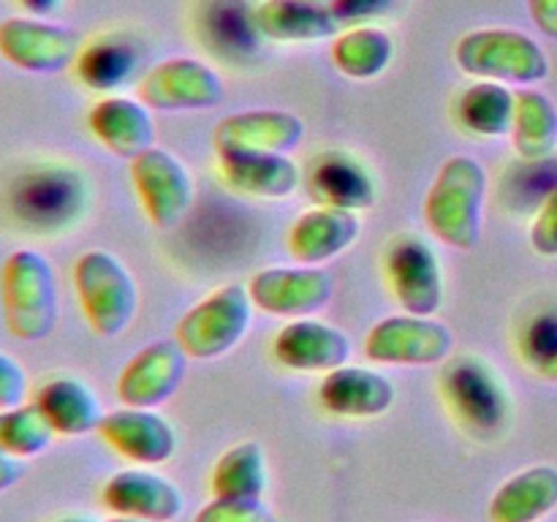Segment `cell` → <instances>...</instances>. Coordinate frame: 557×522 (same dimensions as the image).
<instances>
[{
    "instance_id": "1",
    "label": "cell",
    "mask_w": 557,
    "mask_h": 522,
    "mask_svg": "<svg viewBox=\"0 0 557 522\" xmlns=\"http://www.w3.org/2000/svg\"><path fill=\"white\" fill-rule=\"evenodd\" d=\"M92 188L82 169L63 161H33L9 179L3 210L16 228L54 237L85 221Z\"/></svg>"
},
{
    "instance_id": "2",
    "label": "cell",
    "mask_w": 557,
    "mask_h": 522,
    "mask_svg": "<svg viewBox=\"0 0 557 522\" xmlns=\"http://www.w3.org/2000/svg\"><path fill=\"white\" fill-rule=\"evenodd\" d=\"M490 174L471 156L446 158L424 196V223L438 243L473 250L482 239Z\"/></svg>"
},
{
    "instance_id": "3",
    "label": "cell",
    "mask_w": 557,
    "mask_h": 522,
    "mask_svg": "<svg viewBox=\"0 0 557 522\" xmlns=\"http://www.w3.org/2000/svg\"><path fill=\"white\" fill-rule=\"evenodd\" d=\"M5 330L22 343L49 337L60 319V288L52 261L36 248H16L0 266Z\"/></svg>"
},
{
    "instance_id": "4",
    "label": "cell",
    "mask_w": 557,
    "mask_h": 522,
    "mask_svg": "<svg viewBox=\"0 0 557 522\" xmlns=\"http://www.w3.org/2000/svg\"><path fill=\"white\" fill-rule=\"evenodd\" d=\"M441 395L471 438L495 440L509 430L511 406L504 375L476 353H451L441 370Z\"/></svg>"
},
{
    "instance_id": "5",
    "label": "cell",
    "mask_w": 557,
    "mask_h": 522,
    "mask_svg": "<svg viewBox=\"0 0 557 522\" xmlns=\"http://www.w3.org/2000/svg\"><path fill=\"white\" fill-rule=\"evenodd\" d=\"M455 63L473 79L500 85H539L549 76V58L536 38L511 27H479L455 44Z\"/></svg>"
},
{
    "instance_id": "6",
    "label": "cell",
    "mask_w": 557,
    "mask_h": 522,
    "mask_svg": "<svg viewBox=\"0 0 557 522\" xmlns=\"http://www.w3.org/2000/svg\"><path fill=\"white\" fill-rule=\"evenodd\" d=\"M74 291L96 335L117 337L134 324L139 310V286L134 272L109 250H85L74 261Z\"/></svg>"
},
{
    "instance_id": "7",
    "label": "cell",
    "mask_w": 557,
    "mask_h": 522,
    "mask_svg": "<svg viewBox=\"0 0 557 522\" xmlns=\"http://www.w3.org/2000/svg\"><path fill=\"white\" fill-rule=\"evenodd\" d=\"M253 310L256 304L248 286L228 283V286L215 288L180 319L177 343L190 359H201V362L226 357L248 335L253 324Z\"/></svg>"
},
{
    "instance_id": "8",
    "label": "cell",
    "mask_w": 557,
    "mask_h": 522,
    "mask_svg": "<svg viewBox=\"0 0 557 522\" xmlns=\"http://www.w3.org/2000/svg\"><path fill=\"white\" fill-rule=\"evenodd\" d=\"M455 353V335L435 315L400 313L381 319L364 337V357L375 364L433 368Z\"/></svg>"
},
{
    "instance_id": "9",
    "label": "cell",
    "mask_w": 557,
    "mask_h": 522,
    "mask_svg": "<svg viewBox=\"0 0 557 522\" xmlns=\"http://www.w3.org/2000/svg\"><path fill=\"white\" fill-rule=\"evenodd\" d=\"M226 96L221 74L205 60L169 58L152 65L136 85V98L156 112H205Z\"/></svg>"
},
{
    "instance_id": "10",
    "label": "cell",
    "mask_w": 557,
    "mask_h": 522,
    "mask_svg": "<svg viewBox=\"0 0 557 522\" xmlns=\"http://www.w3.org/2000/svg\"><path fill=\"white\" fill-rule=\"evenodd\" d=\"M74 27L58 25L44 16H9L0 22V58L27 74L52 76L74 69L82 49Z\"/></svg>"
},
{
    "instance_id": "11",
    "label": "cell",
    "mask_w": 557,
    "mask_h": 522,
    "mask_svg": "<svg viewBox=\"0 0 557 522\" xmlns=\"http://www.w3.org/2000/svg\"><path fill=\"white\" fill-rule=\"evenodd\" d=\"M131 183L147 221L163 232L180 226L194 204L196 185L188 166L163 147H150L131 161Z\"/></svg>"
},
{
    "instance_id": "12",
    "label": "cell",
    "mask_w": 557,
    "mask_h": 522,
    "mask_svg": "<svg viewBox=\"0 0 557 522\" xmlns=\"http://www.w3.org/2000/svg\"><path fill=\"white\" fill-rule=\"evenodd\" d=\"M386 277L406 313L435 315L444 304V266L419 234H397L386 248Z\"/></svg>"
},
{
    "instance_id": "13",
    "label": "cell",
    "mask_w": 557,
    "mask_h": 522,
    "mask_svg": "<svg viewBox=\"0 0 557 522\" xmlns=\"http://www.w3.org/2000/svg\"><path fill=\"white\" fill-rule=\"evenodd\" d=\"M248 294L261 313L305 319L335 297V275L324 266H267L248 281Z\"/></svg>"
},
{
    "instance_id": "14",
    "label": "cell",
    "mask_w": 557,
    "mask_h": 522,
    "mask_svg": "<svg viewBox=\"0 0 557 522\" xmlns=\"http://www.w3.org/2000/svg\"><path fill=\"white\" fill-rule=\"evenodd\" d=\"M302 139V117L286 109H245V112L226 114L212 134L218 156H243V152L292 156Z\"/></svg>"
},
{
    "instance_id": "15",
    "label": "cell",
    "mask_w": 557,
    "mask_h": 522,
    "mask_svg": "<svg viewBox=\"0 0 557 522\" xmlns=\"http://www.w3.org/2000/svg\"><path fill=\"white\" fill-rule=\"evenodd\" d=\"M188 353L174 340H156L141 348L117 378V397L123 406L161 408L172 400L188 373Z\"/></svg>"
},
{
    "instance_id": "16",
    "label": "cell",
    "mask_w": 557,
    "mask_h": 522,
    "mask_svg": "<svg viewBox=\"0 0 557 522\" xmlns=\"http://www.w3.org/2000/svg\"><path fill=\"white\" fill-rule=\"evenodd\" d=\"M101 504L112 514L174 522L185 511V495L172 478L152 471L150 465H134L107 478L101 487Z\"/></svg>"
},
{
    "instance_id": "17",
    "label": "cell",
    "mask_w": 557,
    "mask_h": 522,
    "mask_svg": "<svg viewBox=\"0 0 557 522\" xmlns=\"http://www.w3.org/2000/svg\"><path fill=\"white\" fill-rule=\"evenodd\" d=\"M98 435L134 465H163L177 451V430L156 408L123 406L109 411Z\"/></svg>"
},
{
    "instance_id": "18",
    "label": "cell",
    "mask_w": 557,
    "mask_h": 522,
    "mask_svg": "<svg viewBox=\"0 0 557 522\" xmlns=\"http://www.w3.org/2000/svg\"><path fill=\"white\" fill-rule=\"evenodd\" d=\"M272 357L297 373H330L351 359V340L335 324L305 315L292 319L272 340Z\"/></svg>"
},
{
    "instance_id": "19",
    "label": "cell",
    "mask_w": 557,
    "mask_h": 522,
    "mask_svg": "<svg viewBox=\"0 0 557 522\" xmlns=\"http://www.w3.org/2000/svg\"><path fill=\"white\" fill-rule=\"evenodd\" d=\"M362 234L359 212L337 210V207H313L302 212L288 228V253L294 261L310 266H324L326 261L337 259L354 248Z\"/></svg>"
},
{
    "instance_id": "20",
    "label": "cell",
    "mask_w": 557,
    "mask_h": 522,
    "mask_svg": "<svg viewBox=\"0 0 557 522\" xmlns=\"http://www.w3.org/2000/svg\"><path fill=\"white\" fill-rule=\"evenodd\" d=\"M397 389L389 375L362 364H343L324 373L319 384V402L335 417L373 419L395 406Z\"/></svg>"
},
{
    "instance_id": "21",
    "label": "cell",
    "mask_w": 557,
    "mask_h": 522,
    "mask_svg": "<svg viewBox=\"0 0 557 522\" xmlns=\"http://www.w3.org/2000/svg\"><path fill=\"white\" fill-rule=\"evenodd\" d=\"M87 128L109 152L128 161L156 147V120L139 98L103 96L92 103Z\"/></svg>"
},
{
    "instance_id": "22",
    "label": "cell",
    "mask_w": 557,
    "mask_h": 522,
    "mask_svg": "<svg viewBox=\"0 0 557 522\" xmlns=\"http://www.w3.org/2000/svg\"><path fill=\"white\" fill-rule=\"evenodd\" d=\"M308 190L319 204L362 212L379 201V185L354 156L330 150L310 163Z\"/></svg>"
},
{
    "instance_id": "23",
    "label": "cell",
    "mask_w": 557,
    "mask_h": 522,
    "mask_svg": "<svg viewBox=\"0 0 557 522\" xmlns=\"http://www.w3.org/2000/svg\"><path fill=\"white\" fill-rule=\"evenodd\" d=\"M218 169L228 188L245 196H256V199H288L302 185L299 163L281 152L218 156Z\"/></svg>"
},
{
    "instance_id": "24",
    "label": "cell",
    "mask_w": 557,
    "mask_h": 522,
    "mask_svg": "<svg viewBox=\"0 0 557 522\" xmlns=\"http://www.w3.org/2000/svg\"><path fill=\"white\" fill-rule=\"evenodd\" d=\"M33 402L52 424L54 435H65V438L98 433L103 417H107L92 386L74 375H54V378L44 381L33 391Z\"/></svg>"
},
{
    "instance_id": "25",
    "label": "cell",
    "mask_w": 557,
    "mask_h": 522,
    "mask_svg": "<svg viewBox=\"0 0 557 522\" xmlns=\"http://www.w3.org/2000/svg\"><path fill=\"white\" fill-rule=\"evenodd\" d=\"M253 27L277 44H315L335 38L341 22L330 5L313 0H261L253 9Z\"/></svg>"
},
{
    "instance_id": "26",
    "label": "cell",
    "mask_w": 557,
    "mask_h": 522,
    "mask_svg": "<svg viewBox=\"0 0 557 522\" xmlns=\"http://www.w3.org/2000/svg\"><path fill=\"white\" fill-rule=\"evenodd\" d=\"M557 509V468L528 465L506 478L490 498V522H542Z\"/></svg>"
},
{
    "instance_id": "27",
    "label": "cell",
    "mask_w": 557,
    "mask_h": 522,
    "mask_svg": "<svg viewBox=\"0 0 557 522\" xmlns=\"http://www.w3.org/2000/svg\"><path fill=\"white\" fill-rule=\"evenodd\" d=\"M141 69V49L125 33H103L82 44L74 71L85 87L114 92L131 85Z\"/></svg>"
},
{
    "instance_id": "28",
    "label": "cell",
    "mask_w": 557,
    "mask_h": 522,
    "mask_svg": "<svg viewBox=\"0 0 557 522\" xmlns=\"http://www.w3.org/2000/svg\"><path fill=\"white\" fill-rule=\"evenodd\" d=\"M267 487H270V468L259 440H239L228 446L210 473L212 498L261 500Z\"/></svg>"
},
{
    "instance_id": "29",
    "label": "cell",
    "mask_w": 557,
    "mask_h": 522,
    "mask_svg": "<svg viewBox=\"0 0 557 522\" xmlns=\"http://www.w3.org/2000/svg\"><path fill=\"white\" fill-rule=\"evenodd\" d=\"M395 60V41L384 27L354 25L332 38V63L348 79H375Z\"/></svg>"
},
{
    "instance_id": "30",
    "label": "cell",
    "mask_w": 557,
    "mask_h": 522,
    "mask_svg": "<svg viewBox=\"0 0 557 522\" xmlns=\"http://www.w3.org/2000/svg\"><path fill=\"white\" fill-rule=\"evenodd\" d=\"M511 141L522 161L531 163L547 161L557 150V107L547 92L533 87L517 92Z\"/></svg>"
},
{
    "instance_id": "31",
    "label": "cell",
    "mask_w": 557,
    "mask_h": 522,
    "mask_svg": "<svg viewBox=\"0 0 557 522\" xmlns=\"http://www.w3.org/2000/svg\"><path fill=\"white\" fill-rule=\"evenodd\" d=\"M515 107L517 92H511L509 85L476 79L462 90L460 101H457V120L471 134L495 139V136L511 134Z\"/></svg>"
},
{
    "instance_id": "32",
    "label": "cell",
    "mask_w": 557,
    "mask_h": 522,
    "mask_svg": "<svg viewBox=\"0 0 557 522\" xmlns=\"http://www.w3.org/2000/svg\"><path fill=\"white\" fill-rule=\"evenodd\" d=\"M54 440L52 424L47 422L36 402H22V406L0 411V449L9 451L16 460H30L49 449Z\"/></svg>"
},
{
    "instance_id": "33",
    "label": "cell",
    "mask_w": 557,
    "mask_h": 522,
    "mask_svg": "<svg viewBox=\"0 0 557 522\" xmlns=\"http://www.w3.org/2000/svg\"><path fill=\"white\" fill-rule=\"evenodd\" d=\"M525 359L533 373L557 381V315H539L525 335Z\"/></svg>"
},
{
    "instance_id": "34",
    "label": "cell",
    "mask_w": 557,
    "mask_h": 522,
    "mask_svg": "<svg viewBox=\"0 0 557 522\" xmlns=\"http://www.w3.org/2000/svg\"><path fill=\"white\" fill-rule=\"evenodd\" d=\"M194 522H275L264 500H239V498H212L201 506Z\"/></svg>"
},
{
    "instance_id": "35",
    "label": "cell",
    "mask_w": 557,
    "mask_h": 522,
    "mask_svg": "<svg viewBox=\"0 0 557 522\" xmlns=\"http://www.w3.org/2000/svg\"><path fill=\"white\" fill-rule=\"evenodd\" d=\"M531 248L544 259H557V183L547 190L531 223Z\"/></svg>"
},
{
    "instance_id": "36",
    "label": "cell",
    "mask_w": 557,
    "mask_h": 522,
    "mask_svg": "<svg viewBox=\"0 0 557 522\" xmlns=\"http://www.w3.org/2000/svg\"><path fill=\"white\" fill-rule=\"evenodd\" d=\"M30 397V381L25 368L16 357L0 351V411L27 402Z\"/></svg>"
},
{
    "instance_id": "37",
    "label": "cell",
    "mask_w": 557,
    "mask_h": 522,
    "mask_svg": "<svg viewBox=\"0 0 557 522\" xmlns=\"http://www.w3.org/2000/svg\"><path fill=\"white\" fill-rule=\"evenodd\" d=\"M395 5V0H332L330 9L337 22L346 25H368L375 16L386 14Z\"/></svg>"
},
{
    "instance_id": "38",
    "label": "cell",
    "mask_w": 557,
    "mask_h": 522,
    "mask_svg": "<svg viewBox=\"0 0 557 522\" xmlns=\"http://www.w3.org/2000/svg\"><path fill=\"white\" fill-rule=\"evenodd\" d=\"M528 11L539 30L557 41V0H528Z\"/></svg>"
},
{
    "instance_id": "39",
    "label": "cell",
    "mask_w": 557,
    "mask_h": 522,
    "mask_svg": "<svg viewBox=\"0 0 557 522\" xmlns=\"http://www.w3.org/2000/svg\"><path fill=\"white\" fill-rule=\"evenodd\" d=\"M22 473H25V468H22V460H16V457H11L9 451L0 449V493L16 487V484H20V478H22Z\"/></svg>"
},
{
    "instance_id": "40",
    "label": "cell",
    "mask_w": 557,
    "mask_h": 522,
    "mask_svg": "<svg viewBox=\"0 0 557 522\" xmlns=\"http://www.w3.org/2000/svg\"><path fill=\"white\" fill-rule=\"evenodd\" d=\"M20 9L30 16H44V20H52L60 9H63L65 0H16Z\"/></svg>"
},
{
    "instance_id": "41",
    "label": "cell",
    "mask_w": 557,
    "mask_h": 522,
    "mask_svg": "<svg viewBox=\"0 0 557 522\" xmlns=\"http://www.w3.org/2000/svg\"><path fill=\"white\" fill-rule=\"evenodd\" d=\"M52 522H96V520H92V517H87V514H63V517H58V520H52Z\"/></svg>"
},
{
    "instance_id": "42",
    "label": "cell",
    "mask_w": 557,
    "mask_h": 522,
    "mask_svg": "<svg viewBox=\"0 0 557 522\" xmlns=\"http://www.w3.org/2000/svg\"><path fill=\"white\" fill-rule=\"evenodd\" d=\"M107 522H152V520H139V517H125V514H114V517H109Z\"/></svg>"
},
{
    "instance_id": "43",
    "label": "cell",
    "mask_w": 557,
    "mask_h": 522,
    "mask_svg": "<svg viewBox=\"0 0 557 522\" xmlns=\"http://www.w3.org/2000/svg\"><path fill=\"white\" fill-rule=\"evenodd\" d=\"M313 3H324V5H330L332 0H313Z\"/></svg>"
}]
</instances>
